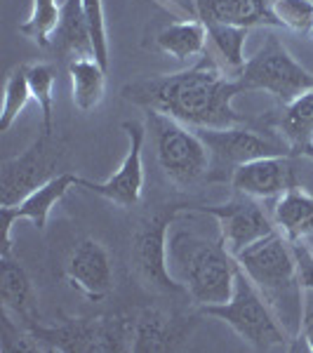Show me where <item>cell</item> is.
I'll return each instance as SVG.
<instances>
[{
    "label": "cell",
    "mask_w": 313,
    "mask_h": 353,
    "mask_svg": "<svg viewBox=\"0 0 313 353\" xmlns=\"http://www.w3.org/2000/svg\"><path fill=\"white\" fill-rule=\"evenodd\" d=\"M238 92H243L238 78H226L212 57H201V61L179 73L125 85L123 99L144 111L174 118L193 130H224L245 123L233 109Z\"/></svg>",
    "instance_id": "cell-1"
},
{
    "label": "cell",
    "mask_w": 313,
    "mask_h": 353,
    "mask_svg": "<svg viewBox=\"0 0 313 353\" xmlns=\"http://www.w3.org/2000/svg\"><path fill=\"white\" fill-rule=\"evenodd\" d=\"M170 271L186 290L193 304H224L233 294L238 261L224 243L210 241L196 231H174L168 241Z\"/></svg>",
    "instance_id": "cell-2"
},
{
    "label": "cell",
    "mask_w": 313,
    "mask_h": 353,
    "mask_svg": "<svg viewBox=\"0 0 313 353\" xmlns=\"http://www.w3.org/2000/svg\"><path fill=\"white\" fill-rule=\"evenodd\" d=\"M236 261L250 281L257 285L261 297L269 301L290 337H297L301 318H304V301H301L304 288L299 285L292 243L281 231H273L266 238L250 245L248 250H243Z\"/></svg>",
    "instance_id": "cell-3"
},
{
    "label": "cell",
    "mask_w": 313,
    "mask_h": 353,
    "mask_svg": "<svg viewBox=\"0 0 313 353\" xmlns=\"http://www.w3.org/2000/svg\"><path fill=\"white\" fill-rule=\"evenodd\" d=\"M137 313H109L97 318H66L59 325L24 323L41 351L94 353V351H132Z\"/></svg>",
    "instance_id": "cell-4"
},
{
    "label": "cell",
    "mask_w": 313,
    "mask_h": 353,
    "mask_svg": "<svg viewBox=\"0 0 313 353\" xmlns=\"http://www.w3.org/2000/svg\"><path fill=\"white\" fill-rule=\"evenodd\" d=\"M201 311L203 316L226 323L254 351H271L278 346H287V341H292L287 330L281 325V321L269 306V301L261 297L257 285L250 281L241 266H238L231 297L224 304L203 306Z\"/></svg>",
    "instance_id": "cell-5"
},
{
    "label": "cell",
    "mask_w": 313,
    "mask_h": 353,
    "mask_svg": "<svg viewBox=\"0 0 313 353\" xmlns=\"http://www.w3.org/2000/svg\"><path fill=\"white\" fill-rule=\"evenodd\" d=\"M146 128L153 137L156 161L174 186H193L208 176L210 151L189 125L156 111H146Z\"/></svg>",
    "instance_id": "cell-6"
},
{
    "label": "cell",
    "mask_w": 313,
    "mask_h": 353,
    "mask_svg": "<svg viewBox=\"0 0 313 353\" xmlns=\"http://www.w3.org/2000/svg\"><path fill=\"white\" fill-rule=\"evenodd\" d=\"M210 151V170L205 181H231L241 165L266 156H290L294 149L278 130L254 128H224L196 130Z\"/></svg>",
    "instance_id": "cell-7"
},
{
    "label": "cell",
    "mask_w": 313,
    "mask_h": 353,
    "mask_svg": "<svg viewBox=\"0 0 313 353\" xmlns=\"http://www.w3.org/2000/svg\"><path fill=\"white\" fill-rule=\"evenodd\" d=\"M236 78L243 90H264L283 106L313 88V73L306 71L285 45L273 36L266 38L257 54L250 57Z\"/></svg>",
    "instance_id": "cell-8"
},
{
    "label": "cell",
    "mask_w": 313,
    "mask_h": 353,
    "mask_svg": "<svg viewBox=\"0 0 313 353\" xmlns=\"http://www.w3.org/2000/svg\"><path fill=\"white\" fill-rule=\"evenodd\" d=\"M181 210H161L139 224L132 238V264L134 271L149 288L165 294H186L177 278L170 271L168 261V233Z\"/></svg>",
    "instance_id": "cell-9"
},
{
    "label": "cell",
    "mask_w": 313,
    "mask_h": 353,
    "mask_svg": "<svg viewBox=\"0 0 313 353\" xmlns=\"http://www.w3.org/2000/svg\"><path fill=\"white\" fill-rule=\"evenodd\" d=\"M64 149L54 141V134H41L28 149L17 158L3 163V179H0V205H17L31 191L54 179Z\"/></svg>",
    "instance_id": "cell-10"
},
{
    "label": "cell",
    "mask_w": 313,
    "mask_h": 353,
    "mask_svg": "<svg viewBox=\"0 0 313 353\" xmlns=\"http://www.w3.org/2000/svg\"><path fill=\"white\" fill-rule=\"evenodd\" d=\"M196 210L217 219L219 238L233 257H238L243 250L266 238L269 233L278 231L273 217H269V212L261 208L257 198L243 196V193H236V198H231L224 205H210V208Z\"/></svg>",
    "instance_id": "cell-11"
},
{
    "label": "cell",
    "mask_w": 313,
    "mask_h": 353,
    "mask_svg": "<svg viewBox=\"0 0 313 353\" xmlns=\"http://www.w3.org/2000/svg\"><path fill=\"white\" fill-rule=\"evenodd\" d=\"M121 128L125 130V134L130 139L128 156L123 158L121 168L116 170V174L111 179L101 181V184L85 179L83 186L97 193V196L130 210L139 205L141 193H144V144H146L149 128L139 121H123Z\"/></svg>",
    "instance_id": "cell-12"
},
{
    "label": "cell",
    "mask_w": 313,
    "mask_h": 353,
    "mask_svg": "<svg viewBox=\"0 0 313 353\" xmlns=\"http://www.w3.org/2000/svg\"><path fill=\"white\" fill-rule=\"evenodd\" d=\"M83 176L66 170V172L57 174L54 179H50L48 184L38 186L36 191H31L24 201L17 205H3L0 208V224H3V257H8L12 252V226L14 221L26 219L36 226L38 231H43L48 226L50 212L61 198L66 196L71 189L83 186Z\"/></svg>",
    "instance_id": "cell-13"
},
{
    "label": "cell",
    "mask_w": 313,
    "mask_h": 353,
    "mask_svg": "<svg viewBox=\"0 0 313 353\" xmlns=\"http://www.w3.org/2000/svg\"><path fill=\"white\" fill-rule=\"evenodd\" d=\"M64 273L68 285L92 301L106 299L116 288L111 254L97 238H83L76 243L66 259Z\"/></svg>",
    "instance_id": "cell-14"
},
{
    "label": "cell",
    "mask_w": 313,
    "mask_h": 353,
    "mask_svg": "<svg viewBox=\"0 0 313 353\" xmlns=\"http://www.w3.org/2000/svg\"><path fill=\"white\" fill-rule=\"evenodd\" d=\"M229 184L236 193L269 201L297 186V174L290 156H266L250 161L233 172Z\"/></svg>",
    "instance_id": "cell-15"
},
{
    "label": "cell",
    "mask_w": 313,
    "mask_h": 353,
    "mask_svg": "<svg viewBox=\"0 0 313 353\" xmlns=\"http://www.w3.org/2000/svg\"><path fill=\"white\" fill-rule=\"evenodd\" d=\"M191 318H181L174 313H168L163 309H141L137 313L134 321V339L132 351L134 353H156V351H170L189 337L193 323Z\"/></svg>",
    "instance_id": "cell-16"
},
{
    "label": "cell",
    "mask_w": 313,
    "mask_h": 353,
    "mask_svg": "<svg viewBox=\"0 0 313 353\" xmlns=\"http://www.w3.org/2000/svg\"><path fill=\"white\" fill-rule=\"evenodd\" d=\"M193 17L205 24L243 28L278 26L273 17V0H193Z\"/></svg>",
    "instance_id": "cell-17"
},
{
    "label": "cell",
    "mask_w": 313,
    "mask_h": 353,
    "mask_svg": "<svg viewBox=\"0 0 313 353\" xmlns=\"http://www.w3.org/2000/svg\"><path fill=\"white\" fill-rule=\"evenodd\" d=\"M52 50L61 57H66L68 61L83 59V57H94L83 0H64L59 28H57L52 38Z\"/></svg>",
    "instance_id": "cell-18"
},
{
    "label": "cell",
    "mask_w": 313,
    "mask_h": 353,
    "mask_svg": "<svg viewBox=\"0 0 313 353\" xmlns=\"http://www.w3.org/2000/svg\"><path fill=\"white\" fill-rule=\"evenodd\" d=\"M273 224L290 243L304 241L313 233V196L301 186L285 191L273 205Z\"/></svg>",
    "instance_id": "cell-19"
},
{
    "label": "cell",
    "mask_w": 313,
    "mask_h": 353,
    "mask_svg": "<svg viewBox=\"0 0 313 353\" xmlns=\"http://www.w3.org/2000/svg\"><path fill=\"white\" fill-rule=\"evenodd\" d=\"M0 299H3V309L8 313H14L21 318V325L36 318V304H33V285L28 273L17 264L14 259L3 257L0 259Z\"/></svg>",
    "instance_id": "cell-20"
},
{
    "label": "cell",
    "mask_w": 313,
    "mask_h": 353,
    "mask_svg": "<svg viewBox=\"0 0 313 353\" xmlns=\"http://www.w3.org/2000/svg\"><path fill=\"white\" fill-rule=\"evenodd\" d=\"M208 41H210V33L205 21L193 17V19L174 21V24L165 26L156 36V48L165 54L174 57V59L186 61L193 59V57L205 54Z\"/></svg>",
    "instance_id": "cell-21"
},
{
    "label": "cell",
    "mask_w": 313,
    "mask_h": 353,
    "mask_svg": "<svg viewBox=\"0 0 313 353\" xmlns=\"http://www.w3.org/2000/svg\"><path fill=\"white\" fill-rule=\"evenodd\" d=\"M68 76L73 85V104L81 111H92L101 104L106 90V68L94 57L68 61Z\"/></svg>",
    "instance_id": "cell-22"
},
{
    "label": "cell",
    "mask_w": 313,
    "mask_h": 353,
    "mask_svg": "<svg viewBox=\"0 0 313 353\" xmlns=\"http://www.w3.org/2000/svg\"><path fill=\"white\" fill-rule=\"evenodd\" d=\"M278 132L285 137L297 153L304 146L313 144V88L283 106V113L278 118Z\"/></svg>",
    "instance_id": "cell-23"
},
{
    "label": "cell",
    "mask_w": 313,
    "mask_h": 353,
    "mask_svg": "<svg viewBox=\"0 0 313 353\" xmlns=\"http://www.w3.org/2000/svg\"><path fill=\"white\" fill-rule=\"evenodd\" d=\"M61 8L64 0H33L31 14L24 24H19V33L38 48H52V38L61 21Z\"/></svg>",
    "instance_id": "cell-24"
},
{
    "label": "cell",
    "mask_w": 313,
    "mask_h": 353,
    "mask_svg": "<svg viewBox=\"0 0 313 353\" xmlns=\"http://www.w3.org/2000/svg\"><path fill=\"white\" fill-rule=\"evenodd\" d=\"M28 88H31V97L36 99L38 109H41V123L43 134H54V83H57V68L52 64H26Z\"/></svg>",
    "instance_id": "cell-25"
},
{
    "label": "cell",
    "mask_w": 313,
    "mask_h": 353,
    "mask_svg": "<svg viewBox=\"0 0 313 353\" xmlns=\"http://www.w3.org/2000/svg\"><path fill=\"white\" fill-rule=\"evenodd\" d=\"M210 33V41H212L214 50L219 52L221 59L226 61V66L231 71H236V76L245 66V43L250 28L243 26H231V24H205Z\"/></svg>",
    "instance_id": "cell-26"
},
{
    "label": "cell",
    "mask_w": 313,
    "mask_h": 353,
    "mask_svg": "<svg viewBox=\"0 0 313 353\" xmlns=\"http://www.w3.org/2000/svg\"><path fill=\"white\" fill-rule=\"evenodd\" d=\"M31 97V88H28L26 64H19L10 71L8 81H5V94H3V111H0V132H8L14 125L21 111L26 109Z\"/></svg>",
    "instance_id": "cell-27"
},
{
    "label": "cell",
    "mask_w": 313,
    "mask_h": 353,
    "mask_svg": "<svg viewBox=\"0 0 313 353\" xmlns=\"http://www.w3.org/2000/svg\"><path fill=\"white\" fill-rule=\"evenodd\" d=\"M278 26L313 38V0H273Z\"/></svg>",
    "instance_id": "cell-28"
},
{
    "label": "cell",
    "mask_w": 313,
    "mask_h": 353,
    "mask_svg": "<svg viewBox=\"0 0 313 353\" xmlns=\"http://www.w3.org/2000/svg\"><path fill=\"white\" fill-rule=\"evenodd\" d=\"M83 8H85V17H88L94 59L104 68H109V38H106L104 3H101V0H83Z\"/></svg>",
    "instance_id": "cell-29"
},
{
    "label": "cell",
    "mask_w": 313,
    "mask_h": 353,
    "mask_svg": "<svg viewBox=\"0 0 313 353\" xmlns=\"http://www.w3.org/2000/svg\"><path fill=\"white\" fill-rule=\"evenodd\" d=\"M297 337L306 344V351H311V353H313V311H306V313H304Z\"/></svg>",
    "instance_id": "cell-30"
},
{
    "label": "cell",
    "mask_w": 313,
    "mask_h": 353,
    "mask_svg": "<svg viewBox=\"0 0 313 353\" xmlns=\"http://www.w3.org/2000/svg\"><path fill=\"white\" fill-rule=\"evenodd\" d=\"M299 153H301V156H306V158H309V161L313 163V144H309V146H304V149H301Z\"/></svg>",
    "instance_id": "cell-31"
}]
</instances>
